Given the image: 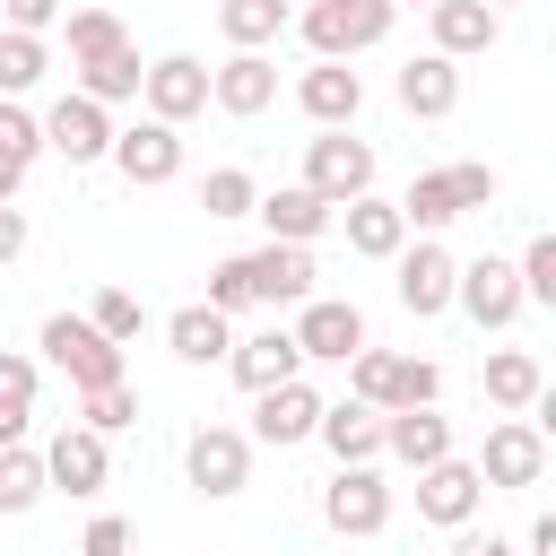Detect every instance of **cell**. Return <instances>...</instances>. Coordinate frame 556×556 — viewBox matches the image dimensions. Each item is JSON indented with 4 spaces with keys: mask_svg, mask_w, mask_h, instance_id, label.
I'll list each match as a JSON object with an SVG mask.
<instances>
[{
    "mask_svg": "<svg viewBox=\"0 0 556 556\" xmlns=\"http://www.w3.org/2000/svg\"><path fill=\"white\" fill-rule=\"evenodd\" d=\"M434 391H443L434 356H391V348H356L348 356V400H365V408H426Z\"/></svg>",
    "mask_w": 556,
    "mask_h": 556,
    "instance_id": "1",
    "label": "cell"
},
{
    "mask_svg": "<svg viewBox=\"0 0 556 556\" xmlns=\"http://www.w3.org/2000/svg\"><path fill=\"white\" fill-rule=\"evenodd\" d=\"M35 348H43L52 374H70V391H104V382H122V348H113L87 313H52V321L35 330Z\"/></svg>",
    "mask_w": 556,
    "mask_h": 556,
    "instance_id": "2",
    "label": "cell"
},
{
    "mask_svg": "<svg viewBox=\"0 0 556 556\" xmlns=\"http://www.w3.org/2000/svg\"><path fill=\"white\" fill-rule=\"evenodd\" d=\"M391 0H313L304 9V43H313V61H356V52H374L382 35H391Z\"/></svg>",
    "mask_w": 556,
    "mask_h": 556,
    "instance_id": "3",
    "label": "cell"
},
{
    "mask_svg": "<svg viewBox=\"0 0 556 556\" xmlns=\"http://www.w3.org/2000/svg\"><path fill=\"white\" fill-rule=\"evenodd\" d=\"M304 191H321L330 208L356 200V191H374V148H365L356 130H321V139H304Z\"/></svg>",
    "mask_w": 556,
    "mask_h": 556,
    "instance_id": "4",
    "label": "cell"
},
{
    "mask_svg": "<svg viewBox=\"0 0 556 556\" xmlns=\"http://www.w3.org/2000/svg\"><path fill=\"white\" fill-rule=\"evenodd\" d=\"M478 504H486V478H478V460L443 452V460H426V469H417V521H434V530H460V521H478Z\"/></svg>",
    "mask_w": 556,
    "mask_h": 556,
    "instance_id": "5",
    "label": "cell"
},
{
    "mask_svg": "<svg viewBox=\"0 0 556 556\" xmlns=\"http://www.w3.org/2000/svg\"><path fill=\"white\" fill-rule=\"evenodd\" d=\"M321 521H330L339 539H374V530H391V486L374 478V460H348V469L321 486Z\"/></svg>",
    "mask_w": 556,
    "mask_h": 556,
    "instance_id": "6",
    "label": "cell"
},
{
    "mask_svg": "<svg viewBox=\"0 0 556 556\" xmlns=\"http://www.w3.org/2000/svg\"><path fill=\"white\" fill-rule=\"evenodd\" d=\"M104 478H113V452H104V434L96 426H61L52 443H43V486L52 495H104Z\"/></svg>",
    "mask_w": 556,
    "mask_h": 556,
    "instance_id": "7",
    "label": "cell"
},
{
    "mask_svg": "<svg viewBox=\"0 0 556 556\" xmlns=\"http://www.w3.org/2000/svg\"><path fill=\"white\" fill-rule=\"evenodd\" d=\"M182 469H191L200 495H243L252 486V434L243 426H200L182 443Z\"/></svg>",
    "mask_w": 556,
    "mask_h": 556,
    "instance_id": "8",
    "label": "cell"
},
{
    "mask_svg": "<svg viewBox=\"0 0 556 556\" xmlns=\"http://www.w3.org/2000/svg\"><path fill=\"white\" fill-rule=\"evenodd\" d=\"M139 104L156 113V122H191V113H208V61H191V52H165V61H148L139 70Z\"/></svg>",
    "mask_w": 556,
    "mask_h": 556,
    "instance_id": "9",
    "label": "cell"
},
{
    "mask_svg": "<svg viewBox=\"0 0 556 556\" xmlns=\"http://www.w3.org/2000/svg\"><path fill=\"white\" fill-rule=\"evenodd\" d=\"M113 165H122V182H139V191H156V182H174L182 174V130L174 122H130V130H113V148H104Z\"/></svg>",
    "mask_w": 556,
    "mask_h": 556,
    "instance_id": "10",
    "label": "cell"
},
{
    "mask_svg": "<svg viewBox=\"0 0 556 556\" xmlns=\"http://www.w3.org/2000/svg\"><path fill=\"white\" fill-rule=\"evenodd\" d=\"M452 304L478 321V330H513L521 321V278H513V261H460V278H452Z\"/></svg>",
    "mask_w": 556,
    "mask_h": 556,
    "instance_id": "11",
    "label": "cell"
},
{
    "mask_svg": "<svg viewBox=\"0 0 556 556\" xmlns=\"http://www.w3.org/2000/svg\"><path fill=\"white\" fill-rule=\"evenodd\" d=\"M295 348H304V365H348L365 348V313L339 304V295H304L295 304Z\"/></svg>",
    "mask_w": 556,
    "mask_h": 556,
    "instance_id": "12",
    "label": "cell"
},
{
    "mask_svg": "<svg viewBox=\"0 0 556 556\" xmlns=\"http://www.w3.org/2000/svg\"><path fill=\"white\" fill-rule=\"evenodd\" d=\"M478 478L486 486H539L547 478V434L530 417H495L486 426V452H478Z\"/></svg>",
    "mask_w": 556,
    "mask_h": 556,
    "instance_id": "13",
    "label": "cell"
},
{
    "mask_svg": "<svg viewBox=\"0 0 556 556\" xmlns=\"http://www.w3.org/2000/svg\"><path fill=\"white\" fill-rule=\"evenodd\" d=\"M43 148H52V156H70V165H96V156L113 148V113H104L96 96H78V87H70V96L43 113Z\"/></svg>",
    "mask_w": 556,
    "mask_h": 556,
    "instance_id": "14",
    "label": "cell"
},
{
    "mask_svg": "<svg viewBox=\"0 0 556 556\" xmlns=\"http://www.w3.org/2000/svg\"><path fill=\"white\" fill-rule=\"evenodd\" d=\"M391 261H400V278H391V287H400V304H408L417 321L452 304V278H460V261H452V252H443L434 235H417V243H400Z\"/></svg>",
    "mask_w": 556,
    "mask_h": 556,
    "instance_id": "15",
    "label": "cell"
},
{
    "mask_svg": "<svg viewBox=\"0 0 556 556\" xmlns=\"http://www.w3.org/2000/svg\"><path fill=\"white\" fill-rule=\"evenodd\" d=\"M313 426H321V391H313L304 374L252 391V443H278V452H287V443H304Z\"/></svg>",
    "mask_w": 556,
    "mask_h": 556,
    "instance_id": "16",
    "label": "cell"
},
{
    "mask_svg": "<svg viewBox=\"0 0 556 556\" xmlns=\"http://www.w3.org/2000/svg\"><path fill=\"white\" fill-rule=\"evenodd\" d=\"M208 104L235 113V122L269 113V104H278V61H269V52H235V61H217V70H208Z\"/></svg>",
    "mask_w": 556,
    "mask_h": 556,
    "instance_id": "17",
    "label": "cell"
},
{
    "mask_svg": "<svg viewBox=\"0 0 556 556\" xmlns=\"http://www.w3.org/2000/svg\"><path fill=\"white\" fill-rule=\"evenodd\" d=\"M295 104H304L321 130H348V122L365 113V78H356L348 61H313V70L295 78Z\"/></svg>",
    "mask_w": 556,
    "mask_h": 556,
    "instance_id": "18",
    "label": "cell"
},
{
    "mask_svg": "<svg viewBox=\"0 0 556 556\" xmlns=\"http://www.w3.org/2000/svg\"><path fill=\"white\" fill-rule=\"evenodd\" d=\"M243 269H252V304H304L313 295V252L304 243H261V252H243Z\"/></svg>",
    "mask_w": 556,
    "mask_h": 556,
    "instance_id": "19",
    "label": "cell"
},
{
    "mask_svg": "<svg viewBox=\"0 0 556 556\" xmlns=\"http://www.w3.org/2000/svg\"><path fill=\"white\" fill-rule=\"evenodd\" d=\"M226 365H235L243 391H269V382H295L304 374V348H295V330H252V339L226 348Z\"/></svg>",
    "mask_w": 556,
    "mask_h": 556,
    "instance_id": "20",
    "label": "cell"
},
{
    "mask_svg": "<svg viewBox=\"0 0 556 556\" xmlns=\"http://www.w3.org/2000/svg\"><path fill=\"white\" fill-rule=\"evenodd\" d=\"M460 104V61H443V52H417V61H400V113H417V122H443Z\"/></svg>",
    "mask_w": 556,
    "mask_h": 556,
    "instance_id": "21",
    "label": "cell"
},
{
    "mask_svg": "<svg viewBox=\"0 0 556 556\" xmlns=\"http://www.w3.org/2000/svg\"><path fill=\"white\" fill-rule=\"evenodd\" d=\"M252 217L269 226V243H313V235H321V226H330L339 208H330L321 191H304V182H287V191H261V200H252Z\"/></svg>",
    "mask_w": 556,
    "mask_h": 556,
    "instance_id": "22",
    "label": "cell"
},
{
    "mask_svg": "<svg viewBox=\"0 0 556 556\" xmlns=\"http://www.w3.org/2000/svg\"><path fill=\"white\" fill-rule=\"evenodd\" d=\"M339 226H348V252H365V261H391V252L408 243V217H400V200H374V191L339 200Z\"/></svg>",
    "mask_w": 556,
    "mask_h": 556,
    "instance_id": "23",
    "label": "cell"
},
{
    "mask_svg": "<svg viewBox=\"0 0 556 556\" xmlns=\"http://www.w3.org/2000/svg\"><path fill=\"white\" fill-rule=\"evenodd\" d=\"M313 434L330 443L339 469L348 460H382V408H365V400H321V426Z\"/></svg>",
    "mask_w": 556,
    "mask_h": 556,
    "instance_id": "24",
    "label": "cell"
},
{
    "mask_svg": "<svg viewBox=\"0 0 556 556\" xmlns=\"http://www.w3.org/2000/svg\"><path fill=\"white\" fill-rule=\"evenodd\" d=\"M382 452L408 460V469H426V460L452 452V417H434V400L426 408H382Z\"/></svg>",
    "mask_w": 556,
    "mask_h": 556,
    "instance_id": "25",
    "label": "cell"
},
{
    "mask_svg": "<svg viewBox=\"0 0 556 556\" xmlns=\"http://www.w3.org/2000/svg\"><path fill=\"white\" fill-rule=\"evenodd\" d=\"M426 26H434V52H443V61H469V52H486V43H495L504 9H486V0H434V9H426Z\"/></svg>",
    "mask_w": 556,
    "mask_h": 556,
    "instance_id": "26",
    "label": "cell"
},
{
    "mask_svg": "<svg viewBox=\"0 0 556 556\" xmlns=\"http://www.w3.org/2000/svg\"><path fill=\"white\" fill-rule=\"evenodd\" d=\"M165 339H174L182 365H226V348H235V313H217V304H182V313L165 321Z\"/></svg>",
    "mask_w": 556,
    "mask_h": 556,
    "instance_id": "27",
    "label": "cell"
},
{
    "mask_svg": "<svg viewBox=\"0 0 556 556\" xmlns=\"http://www.w3.org/2000/svg\"><path fill=\"white\" fill-rule=\"evenodd\" d=\"M486 400H495V408H513V417H521V408H539V400H547L539 356H530V348H495V356H486Z\"/></svg>",
    "mask_w": 556,
    "mask_h": 556,
    "instance_id": "28",
    "label": "cell"
},
{
    "mask_svg": "<svg viewBox=\"0 0 556 556\" xmlns=\"http://www.w3.org/2000/svg\"><path fill=\"white\" fill-rule=\"evenodd\" d=\"M70 70H78V96H96L104 113L139 96V52H130V43H113V52H96V61H70Z\"/></svg>",
    "mask_w": 556,
    "mask_h": 556,
    "instance_id": "29",
    "label": "cell"
},
{
    "mask_svg": "<svg viewBox=\"0 0 556 556\" xmlns=\"http://www.w3.org/2000/svg\"><path fill=\"white\" fill-rule=\"evenodd\" d=\"M217 35L235 52H261V43L287 35V0H217Z\"/></svg>",
    "mask_w": 556,
    "mask_h": 556,
    "instance_id": "30",
    "label": "cell"
},
{
    "mask_svg": "<svg viewBox=\"0 0 556 556\" xmlns=\"http://www.w3.org/2000/svg\"><path fill=\"white\" fill-rule=\"evenodd\" d=\"M52 486H43V452L26 443H0V513H35Z\"/></svg>",
    "mask_w": 556,
    "mask_h": 556,
    "instance_id": "31",
    "label": "cell"
},
{
    "mask_svg": "<svg viewBox=\"0 0 556 556\" xmlns=\"http://www.w3.org/2000/svg\"><path fill=\"white\" fill-rule=\"evenodd\" d=\"M400 217H408V235H443V226L460 217L452 174H417V182H408V200H400Z\"/></svg>",
    "mask_w": 556,
    "mask_h": 556,
    "instance_id": "32",
    "label": "cell"
},
{
    "mask_svg": "<svg viewBox=\"0 0 556 556\" xmlns=\"http://www.w3.org/2000/svg\"><path fill=\"white\" fill-rule=\"evenodd\" d=\"M43 70H52L43 35H17V26H0V96H26V87H43Z\"/></svg>",
    "mask_w": 556,
    "mask_h": 556,
    "instance_id": "33",
    "label": "cell"
},
{
    "mask_svg": "<svg viewBox=\"0 0 556 556\" xmlns=\"http://www.w3.org/2000/svg\"><path fill=\"white\" fill-rule=\"evenodd\" d=\"M252 200H261V182L243 165H208V182H200V208L208 217H252Z\"/></svg>",
    "mask_w": 556,
    "mask_h": 556,
    "instance_id": "34",
    "label": "cell"
},
{
    "mask_svg": "<svg viewBox=\"0 0 556 556\" xmlns=\"http://www.w3.org/2000/svg\"><path fill=\"white\" fill-rule=\"evenodd\" d=\"M139 417V391L130 382H104V391H78V426H96V434H122Z\"/></svg>",
    "mask_w": 556,
    "mask_h": 556,
    "instance_id": "35",
    "label": "cell"
},
{
    "mask_svg": "<svg viewBox=\"0 0 556 556\" xmlns=\"http://www.w3.org/2000/svg\"><path fill=\"white\" fill-rule=\"evenodd\" d=\"M113 43H130L113 9H70V61H96V52H113Z\"/></svg>",
    "mask_w": 556,
    "mask_h": 556,
    "instance_id": "36",
    "label": "cell"
},
{
    "mask_svg": "<svg viewBox=\"0 0 556 556\" xmlns=\"http://www.w3.org/2000/svg\"><path fill=\"white\" fill-rule=\"evenodd\" d=\"M521 278V304H556V235H530V252L513 261Z\"/></svg>",
    "mask_w": 556,
    "mask_h": 556,
    "instance_id": "37",
    "label": "cell"
},
{
    "mask_svg": "<svg viewBox=\"0 0 556 556\" xmlns=\"http://www.w3.org/2000/svg\"><path fill=\"white\" fill-rule=\"evenodd\" d=\"M87 321H96V330H104V339H113V348H130V339H139V321H148V313H139V295H130V287H104V295H96V304H87Z\"/></svg>",
    "mask_w": 556,
    "mask_h": 556,
    "instance_id": "38",
    "label": "cell"
},
{
    "mask_svg": "<svg viewBox=\"0 0 556 556\" xmlns=\"http://www.w3.org/2000/svg\"><path fill=\"white\" fill-rule=\"evenodd\" d=\"M0 148H9L17 165H35V156H43V122H35L17 96H0Z\"/></svg>",
    "mask_w": 556,
    "mask_h": 556,
    "instance_id": "39",
    "label": "cell"
},
{
    "mask_svg": "<svg viewBox=\"0 0 556 556\" xmlns=\"http://www.w3.org/2000/svg\"><path fill=\"white\" fill-rule=\"evenodd\" d=\"M200 304H217V313H243V304H252V269H243V252L208 269V295H200Z\"/></svg>",
    "mask_w": 556,
    "mask_h": 556,
    "instance_id": "40",
    "label": "cell"
},
{
    "mask_svg": "<svg viewBox=\"0 0 556 556\" xmlns=\"http://www.w3.org/2000/svg\"><path fill=\"white\" fill-rule=\"evenodd\" d=\"M443 174H452L460 217H469V208H495V165H478V156H469V165H443Z\"/></svg>",
    "mask_w": 556,
    "mask_h": 556,
    "instance_id": "41",
    "label": "cell"
},
{
    "mask_svg": "<svg viewBox=\"0 0 556 556\" xmlns=\"http://www.w3.org/2000/svg\"><path fill=\"white\" fill-rule=\"evenodd\" d=\"M35 356H17V348H0V408H35Z\"/></svg>",
    "mask_w": 556,
    "mask_h": 556,
    "instance_id": "42",
    "label": "cell"
},
{
    "mask_svg": "<svg viewBox=\"0 0 556 556\" xmlns=\"http://www.w3.org/2000/svg\"><path fill=\"white\" fill-rule=\"evenodd\" d=\"M78 556H130V521L96 513V521H87V539H78Z\"/></svg>",
    "mask_w": 556,
    "mask_h": 556,
    "instance_id": "43",
    "label": "cell"
},
{
    "mask_svg": "<svg viewBox=\"0 0 556 556\" xmlns=\"http://www.w3.org/2000/svg\"><path fill=\"white\" fill-rule=\"evenodd\" d=\"M0 26H17V35H43V26H61V0H0Z\"/></svg>",
    "mask_w": 556,
    "mask_h": 556,
    "instance_id": "44",
    "label": "cell"
},
{
    "mask_svg": "<svg viewBox=\"0 0 556 556\" xmlns=\"http://www.w3.org/2000/svg\"><path fill=\"white\" fill-rule=\"evenodd\" d=\"M452 556H521V547L495 539V530H478V521H460V530H452Z\"/></svg>",
    "mask_w": 556,
    "mask_h": 556,
    "instance_id": "45",
    "label": "cell"
},
{
    "mask_svg": "<svg viewBox=\"0 0 556 556\" xmlns=\"http://www.w3.org/2000/svg\"><path fill=\"white\" fill-rule=\"evenodd\" d=\"M17 252H26V208H9V200H0V269H9Z\"/></svg>",
    "mask_w": 556,
    "mask_h": 556,
    "instance_id": "46",
    "label": "cell"
},
{
    "mask_svg": "<svg viewBox=\"0 0 556 556\" xmlns=\"http://www.w3.org/2000/svg\"><path fill=\"white\" fill-rule=\"evenodd\" d=\"M521 547H530V556H556V513H539V521L521 530Z\"/></svg>",
    "mask_w": 556,
    "mask_h": 556,
    "instance_id": "47",
    "label": "cell"
},
{
    "mask_svg": "<svg viewBox=\"0 0 556 556\" xmlns=\"http://www.w3.org/2000/svg\"><path fill=\"white\" fill-rule=\"evenodd\" d=\"M26 417L35 408H0V443H26Z\"/></svg>",
    "mask_w": 556,
    "mask_h": 556,
    "instance_id": "48",
    "label": "cell"
},
{
    "mask_svg": "<svg viewBox=\"0 0 556 556\" xmlns=\"http://www.w3.org/2000/svg\"><path fill=\"white\" fill-rule=\"evenodd\" d=\"M17 182H26V165H17L9 148H0V200H17Z\"/></svg>",
    "mask_w": 556,
    "mask_h": 556,
    "instance_id": "49",
    "label": "cell"
},
{
    "mask_svg": "<svg viewBox=\"0 0 556 556\" xmlns=\"http://www.w3.org/2000/svg\"><path fill=\"white\" fill-rule=\"evenodd\" d=\"M391 9H434V0H391Z\"/></svg>",
    "mask_w": 556,
    "mask_h": 556,
    "instance_id": "50",
    "label": "cell"
},
{
    "mask_svg": "<svg viewBox=\"0 0 556 556\" xmlns=\"http://www.w3.org/2000/svg\"><path fill=\"white\" fill-rule=\"evenodd\" d=\"M486 9H513V0H486Z\"/></svg>",
    "mask_w": 556,
    "mask_h": 556,
    "instance_id": "51",
    "label": "cell"
}]
</instances>
